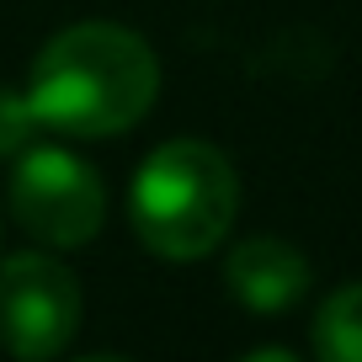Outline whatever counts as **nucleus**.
<instances>
[{
  "instance_id": "nucleus-1",
  "label": "nucleus",
  "mask_w": 362,
  "mask_h": 362,
  "mask_svg": "<svg viewBox=\"0 0 362 362\" xmlns=\"http://www.w3.org/2000/svg\"><path fill=\"white\" fill-rule=\"evenodd\" d=\"M160 64L149 43L112 22H75L48 37L27 80L37 123L75 139H107L134 128L155 107Z\"/></svg>"
},
{
  "instance_id": "nucleus-2",
  "label": "nucleus",
  "mask_w": 362,
  "mask_h": 362,
  "mask_svg": "<svg viewBox=\"0 0 362 362\" xmlns=\"http://www.w3.org/2000/svg\"><path fill=\"white\" fill-rule=\"evenodd\" d=\"M240 208V181L229 160L203 139L160 144L139 165L128 214L134 235L165 261H197L229 235Z\"/></svg>"
},
{
  "instance_id": "nucleus-3",
  "label": "nucleus",
  "mask_w": 362,
  "mask_h": 362,
  "mask_svg": "<svg viewBox=\"0 0 362 362\" xmlns=\"http://www.w3.org/2000/svg\"><path fill=\"white\" fill-rule=\"evenodd\" d=\"M11 218L43 245H86L107 218L102 176L80 155L59 144H27L11 155V187H6Z\"/></svg>"
},
{
  "instance_id": "nucleus-4",
  "label": "nucleus",
  "mask_w": 362,
  "mask_h": 362,
  "mask_svg": "<svg viewBox=\"0 0 362 362\" xmlns=\"http://www.w3.org/2000/svg\"><path fill=\"white\" fill-rule=\"evenodd\" d=\"M80 330V283L54 256H6L0 261V346L11 357L43 362Z\"/></svg>"
},
{
  "instance_id": "nucleus-5",
  "label": "nucleus",
  "mask_w": 362,
  "mask_h": 362,
  "mask_svg": "<svg viewBox=\"0 0 362 362\" xmlns=\"http://www.w3.org/2000/svg\"><path fill=\"white\" fill-rule=\"evenodd\" d=\"M224 283L250 315H283L304 298L309 288V261L304 250H293L277 235H256L245 245L229 250L224 261Z\"/></svg>"
},
{
  "instance_id": "nucleus-6",
  "label": "nucleus",
  "mask_w": 362,
  "mask_h": 362,
  "mask_svg": "<svg viewBox=\"0 0 362 362\" xmlns=\"http://www.w3.org/2000/svg\"><path fill=\"white\" fill-rule=\"evenodd\" d=\"M315 351L325 362H362V283L336 288L315 315Z\"/></svg>"
},
{
  "instance_id": "nucleus-7",
  "label": "nucleus",
  "mask_w": 362,
  "mask_h": 362,
  "mask_svg": "<svg viewBox=\"0 0 362 362\" xmlns=\"http://www.w3.org/2000/svg\"><path fill=\"white\" fill-rule=\"evenodd\" d=\"M37 112L27 102V90H0V160H11L16 149H27L37 139Z\"/></svg>"
}]
</instances>
